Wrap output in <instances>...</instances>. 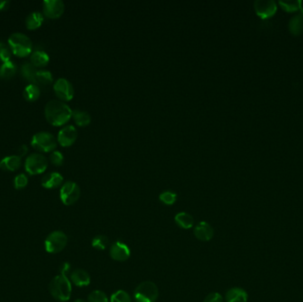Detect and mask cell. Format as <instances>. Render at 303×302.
Returning <instances> with one entry per match:
<instances>
[{
	"mask_svg": "<svg viewBox=\"0 0 303 302\" xmlns=\"http://www.w3.org/2000/svg\"><path fill=\"white\" fill-rule=\"evenodd\" d=\"M278 4L281 5L282 8L286 10V12H295L297 11L298 9H301L303 1L301 0H291V1H286V0H280L278 2Z\"/></svg>",
	"mask_w": 303,
	"mask_h": 302,
	"instance_id": "f1b7e54d",
	"label": "cell"
},
{
	"mask_svg": "<svg viewBox=\"0 0 303 302\" xmlns=\"http://www.w3.org/2000/svg\"><path fill=\"white\" fill-rule=\"evenodd\" d=\"M37 67H35L34 65L31 62H25L23 63L21 68V73L23 78H25L26 80L29 82H31L33 84H36V75H37ZM37 85V84H36Z\"/></svg>",
	"mask_w": 303,
	"mask_h": 302,
	"instance_id": "cb8c5ba5",
	"label": "cell"
},
{
	"mask_svg": "<svg viewBox=\"0 0 303 302\" xmlns=\"http://www.w3.org/2000/svg\"><path fill=\"white\" fill-rule=\"evenodd\" d=\"M53 89L58 98L66 101L71 100L75 94L72 84L66 78L57 79L53 85Z\"/></svg>",
	"mask_w": 303,
	"mask_h": 302,
	"instance_id": "9c48e42d",
	"label": "cell"
},
{
	"mask_svg": "<svg viewBox=\"0 0 303 302\" xmlns=\"http://www.w3.org/2000/svg\"><path fill=\"white\" fill-rule=\"evenodd\" d=\"M23 96L29 101L37 100L40 96V88L36 84H30L23 90Z\"/></svg>",
	"mask_w": 303,
	"mask_h": 302,
	"instance_id": "4316f807",
	"label": "cell"
},
{
	"mask_svg": "<svg viewBox=\"0 0 303 302\" xmlns=\"http://www.w3.org/2000/svg\"><path fill=\"white\" fill-rule=\"evenodd\" d=\"M16 71H17V66L13 61L9 60L0 66V77L11 78L15 75Z\"/></svg>",
	"mask_w": 303,
	"mask_h": 302,
	"instance_id": "d4e9b609",
	"label": "cell"
},
{
	"mask_svg": "<svg viewBox=\"0 0 303 302\" xmlns=\"http://www.w3.org/2000/svg\"><path fill=\"white\" fill-rule=\"evenodd\" d=\"M88 302H109L107 294L101 291H93L88 297Z\"/></svg>",
	"mask_w": 303,
	"mask_h": 302,
	"instance_id": "1f68e13d",
	"label": "cell"
},
{
	"mask_svg": "<svg viewBox=\"0 0 303 302\" xmlns=\"http://www.w3.org/2000/svg\"><path fill=\"white\" fill-rule=\"evenodd\" d=\"M49 291L51 296L59 302H68L72 294V285L67 276L58 275L51 279L49 284Z\"/></svg>",
	"mask_w": 303,
	"mask_h": 302,
	"instance_id": "7a4b0ae2",
	"label": "cell"
},
{
	"mask_svg": "<svg viewBox=\"0 0 303 302\" xmlns=\"http://www.w3.org/2000/svg\"><path fill=\"white\" fill-rule=\"evenodd\" d=\"M63 182L62 174L58 172H51L45 174L42 179V186L46 189H54L59 187Z\"/></svg>",
	"mask_w": 303,
	"mask_h": 302,
	"instance_id": "2e32d148",
	"label": "cell"
},
{
	"mask_svg": "<svg viewBox=\"0 0 303 302\" xmlns=\"http://www.w3.org/2000/svg\"><path fill=\"white\" fill-rule=\"evenodd\" d=\"M109 239L105 235H98L94 237L91 241V246L97 250H105L109 246Z\"/></svg>",
	"mask_w": 303,
	"mask_h": 302,
	"instance_id": "83f0119b",
	"label": "cell"
},
{
	"mask_svg": "<svg viewBox=\"0 0 303 302\" xmlns=\"http://www.w3.org/2000/svg\"><path fill=\"white\" fill-rule=\"evenodd\" d=\"M43 10L45 16L55 19L60 17L64 13L65 4L62 0H44Z\"/></svg>",
	"mask_w": 303,
	"mask_h": 302,
	"instance_id": "8fae6325",
	"label": "cell"
},
{
	"mask_svg": "<svg viewBox=\"0 0 303 302\" xmlns=\"http://www.w3.org/2000/svg\"><path fill=\"white\" fill-rule=\"evenodd\" d=\"M288 28L293 35L298 36L302 34L303 32V13L300 12L292 16L288 23Z\"/></svg>",
	"mask_w": 303,
	"mask_h": 302,
	"instance_id": "d6986e66",
	"label": "cell"
},
{
	"mask_svg": "<svg viewBox=\"0 0 303 302\" xmlns=\"http://www.w3.org/2000/svg\"><path fill=\"white\" fill-rule=\"evenodd\" d=\"M254 6L257 15L261 19L273 16L278 9L277 3L274 0H257L254 3Z\"/></svg>",
	"mask_w": 303,
	"mask_h": 302,
	"instance_id": "30bf717a",
	"label": "cell"
},
{
	"mask_svg": "<svg viewBox=\"0 0 303 302\" xmlns=\"http://www.w3.org/2000/svg\"><path fill=\"white\" fill-rule=\"evenodd\" d=\"M225 301L226 302H248V294L242 288L233 287L227 291Z\"/></svg>",
	"mask_w": 303,
	"mask_h": 302,
	"instance_id": "e0dca14e",
	"label": "cell"
},
{
	"mask_svg": "<svg viewBox=\"0 0 303 302\" xmlns=\"http://www.w3.org/2000/svg\"><path fill=\"white\" fill-rule=\"evenodd\" d=\"M70 268H71L70 264L68 263V262H64V263L60 266V274H61V275H64V276H67V274L70 271Z\"/></svg>",
	"mask_w": 303,
	"mask_h": 302,
	"instance_id": "8d00e7d4",
	"label": "cell"
},
{
	"mask_svg": "<svg viewBox=\"0 0 303 302\" xmlns=\"http://www.w3.org/2000/svg\"><path fill=\"white\" fill-rule=\"evenodd\" d=\"M50 58L44 51H35L30 57V62L35 67H44L49 62Z\"/></svg>",
	"mask_w": 303,
	"mask_h": 302,
	"instance_id": "603a6c76",
	"label": "cell"
},
{
	"mask_svg": "<svg viewBox=\"0 0 303 302\" xmlns=\"http://www.w3.org/2000/svg\"><path fill=\"white\" fill-rule=\"evenodd\" d=\"M81 196L79 185L73 181H68L60 188V200L66 206L75 204Z\"/></svg>",
	"mask_w": 303,
	"mask_h": 302,
	"instance_id": "52a82bcc",
	"label": "cell"
},
{
	"mask_svg": "<svg viewBox=\"0 0 303 302\" xmlns=\"http://www.w3.org/2000/svg\"><path fill=\"white\" fill-rule=\"evenodd\" d=\"M159 198L163 204L171 206V205L174 204L176 201L177 195L175 192H172V191H164L160 194Z\"/></svg>",
	"mask_w": 303,
	"mask_h": 302,
	"instance_id": "f546056e",
	"label": "cell"
},
{
	"mask_svg": "<svg viewBox=\"0 0 303 302\" xmlns=\"http://www.w3.org/2000/svg\"><path fill=\"white\" fill-rule=\"evenodd\" d=\"M22 164V158L19 155H10L0 162V169L3 171H15Z\"/></svg>",
	"mask_w": 303,
	"mask_h": 302,
	"instance_id": "ac0fdd59",
	"label": "cell"
},
{
	"mask_svg": "<svg viewBox=\"0 0 303 302\" xmlns=\"http://www.w3.org/2000/svg\"><path fill=\"white\" fill-rule=\"evenodd\" d=\"M57 141L55 136L50 132L40 131L33 136L31 145L41 152H51L57 147Z\"/></svg>",
	"mask_w": 303,
	"mask_h": 302,
	"instance_id": "8992f818",
	"label": "cell"
},
{
	"mask_svg": "<svg viewBox=\"0 0 303 302\" xmlns=\"http://www.w3.org/2000/svg\"><path fill=\"white\" fill-rule=\"evenodd\" d=\"M176 224L183 229H191L194 225V219L190 214L181 212L176 214L175 216Z\"/></svg>",
	"mask_w": 303,
	"mask_h": 302,
	"instance_id": "7402d4cb",
	"label": "cell"
},
{
	"mask_svg": "<svg viewBox=\"0 0 303 302\" xmlns=\"http://www.w3.org/2000/svg\"><path fill=\"white\" fill-rule=\"evenodd\" d=\"M11 55L12 52L10 51V48L5 43L0 42V60L4 62L9 61L11 59Z\"/></svg>",
	"mask_w": 303,
	"mask_h": 302,
	"instance_id": "836d02e7",
	"label": "cell"
},
{
	"mask_svg": "<svg viewBox=\"0 0 303 302\" xmlns=\"http://www.w3.org/2000/svg\"><path fill=\"white\" fill-rule=\"evenodd\" d=\"M53 81V77L49 70L42 69L38 70L36 75V84L41 85V86H49Z\"/></svg>",
	"mask_w": 303,
	"mask_h": 302,
	"instance_id": "484cf974",
	"label": "cell"
},
{
	"mask_svg": "<svg viewBox=\"0 0 303 302\" xmlns=\"http://www.w3.org/2000/svg\"><path fill=\"white\" fill-rule=\"evenodd\" d=\"M9 45L15 55L25 57L32 51L31 39L21 32H15L11 35L8 39Z\"/></svg>",
	"mask_w": 303,
	"mask_h": 302,
	"instance_id": "3957f363",
	"label": "cell"
},
{
	"mask_svg": "<svg viewBox=\"0 0 303 302\" xmlns=\"http://www.w3.org/2000/svg\"><path fill=\"white\" fill-rule=\"evenodd\" d=\"M44 114L50 124L60 126L69 122L72 117L73 110L63 101L52 99L45 105Z\"/></svg>",
	"mask_w": 303,
	"mask_h": 302,
	"instance_id": "6da1fadb",
	"label": "cell"
},
{
	"mask_svg": "<svg viewBox=\"0 0 303 302\" xmlns=\"http://www.w3.org/2000/svg\"><path fill=\"white\" fill-rule=\"evenodd\" d=\"M110 302H131L130 294L124 290H119L112 294Z\"/></svg>",
	"mask_w": 303,
	"mask_h": 302,
	"instance_id": "4dcf8cb0",
	"label": "cell"
},
{
	"mask_svg": "<svg viewBox=\"0 0 303 302\" xmlns=\"http://www.w3.org/2000/svg\"><path fill=\"white\" fill-rule=\"evenodd\" d=\"M28 151H29V148H28V146L26 145H22L20 147H19V150H18V153H19V156L21 157V156H24L26 153H28Z\"/></svg>",
	"mask_w": 303,
	"mask_h": 302,
	"instance_id": "74e56055",
	"label": "cell"
},
{
	"mask_svg": "<svg viewBox=\"0 0 303 302\" xmlns=\"http://www.w3.org/2000/svg\"><path fill=\"white\" fill-rule=\"evenodd\" d=\"M109 254L116 261H125L130 256V249L125 243L116 241L110 247Z\"/></svg>",
	"mask_w": 303,
	"mask_h": 302,
	"instance_id": "7c38bea8",
	"label": "cell"
},
{
	"mask_svg": "<svg viewBox=\"0 0 303 302\" xmlns=\"http://www.w3.org/2000/svg\"><path fill=\"white\" fill-rule=\"evenodd\" d=\"M85 302L84 300H80V299H79V300H77V301H75V302Z\"/></svg>",
	"mask_w": 303,
	"mask_h": 302,
	"instance_id": "ab89813d",
	"label": "cell"
},
{
	"mask_svg": "<svg viewBox=\"0 0 303 302\" xmlns=\"http://www.w3.org/2000/svg\"><path fill=\"white\" fill-rule=\"evenodd\" d=\"M194 236L201 241H210L214 237V229L210 223L206 221H201L194 227Z\"/></svg>",
	"mask_w": 303,
	"mask_h": 302,
	"instance_id": "5bb4252c",
	"label": "cell"
},
{
	"mask_svg": "<svg viewBox=\"0 0 303 302\" xmlns=\"http://www.w3.org/2000/svg\"><path fill=\"white\" fill-rule=\"evenodd\" d=\"M158 297V287L152 281L142 282L137 285L134 292L136 302H155Z\"/></svg>",
	"mask_w": 303,
	"mask_h": 302,
	"instance_id": "277c9868",
	"label": "cell"
},
{
	"mask_svg": "<svg viewBox=\"0 0 303 302\" xmlns=\"http://www.w3.org/2000/svg\"><path fill=\"white\" fill-rule=\"evenodd\" d=\"M43 22V16L40 12H32L26 18V26L30 30H36L42 25Z\"/></svg>",
	"mask_w": 303,
	"mask_h": 302,
	"instance_id": "44dd1931",
	"label": "cell"
},
{
	"mask_svg": "<svg viewBox=\"0 0 303 302\" xmlns=\"http://www.w3.org/2000/svg\"><path fill=\"white\" fill-rule=\"evenodd\" d=\"M70 280L74 285H77L78 287H84L90 285V277L89 273L85 269L77 268L71 273Z\"/></svg>",
	"mask_w": 303,
	"mask_h": 302,
	"instance_id": "9a60e30c",
	"label": "cell"
},
{
	"mask_svg": "<svg viewBox=\"0 0 303 302\" xmlns=\"http://www.w3.org/2000/svg\"><path fill=\"white\" fill-rule=\"evenodd\" d=\"M48 166L46 157L41 153H32L26 159V171L30 174H39L45 171Z\"/></svg>",
	"mask_w": 303,
	"mask_h": 302,
	"instance_id": "ba28073f",
	"label": "cell"
},
{
	"mask_svg": "<svg viewBox=\"0 0 303 302\" xmlns=\"http://www.w3.org/2000/svg\"><path fill=\"white\" fill-rule=\"evenodd\" d=\"M72 117L75 120L76 124L78 126L85 127L91 122V116L87 111L81 110V109H75L73 110Z\"/></svg>",
	"mask_w": 303,
	"mask_h": 302,
	"instance_id": "ffe728a7",
	"label": "cell"
},
{
	"mask_svg": "<svg viewBox=\"0 0 303 302\" xmlns=\"http://www.w3.org/2000/svg\"><path fill=\"white\" fill-rule=\"evenodd\" d=\"M28 183H29V179L25 174H17L13 180V185L18 190L26 187Z\"/></svg>",
	"mask_w": 303,
	"mask_h": 302,
	"instance_id": "d6a6232c",
	"label": "cell"
},
{
	"mask_svg": "<svg viewBox=\"0 0 303 302\" xmlns=\"http://www.w3.org/2000/svg\"><path fill=\"white\" fill-rule=\"evenodd\" d=\"M68 244V237L63 231L55 230L47 236L44 241L45 251L49 254H58L64 249Z\"/></svg>",
	"mask_w": 303,
	"mask_h": 302,
	"instance_id": "5b68a950",
	"label": "cell"
},
{
	"mask_svg": "<svg viewBox=\"0 0 303 302\" xmlns=\"http://www.w3.org/2000/svg\"><path fill=\"white\" fill-rule=\"evenodd\" d=\"M9 5H10L9 0H0V11L6 10L8 8Z\"/></svg>",
	"mask_w": 303,
	"mask_h": 302,
	"instance_id": "f35d334b",
	"label": "cell"
},
{
	"mask_svg": "<svg viewBox=\"0 0 303 302\" xmlns=\"http://www.w3.org/2000/svg\"><path fill=\"white\" fill-rule=\"evenodd\" d=\"M77 129L73 125H67L58 133V142L62 146H70L77 140Z\"/></svg>",
	"mask_w": 303,
	"mask_h": 302,
	"instance_id": "4fadbf2b",
	"label": "cell"
},
{
	"mask_svg": "<svg viewBox=\"0 0 303 302\" xmlns=\"http://www.w3.org/2000/svg\"><path fill=\"white\" fill-rule=\"evenodd\" d=\"M50 161L53 165L60 166L64 162V156L60 151H53L50 155Z\"/></svg>",
	"mask_w": 303,
	"mask_h": 302,
	"instance_id": "e575fe53",
	"label": "cell"
},
{
	"mask_svg": "<svg viewBox=\"0 0 303 302\" xmlns=\"http://www.w3.org/2000/svg\"><path fill=\"white\" fill-rule=\"evenodd\" d=\"M203 302H223L222 295L218 293H212L206 297Z\"/></svg>",
	"mask_w": 303,
	"mask_h": 302,
	"instance_id": "d590c367",
	"label": "cell"
}]
</instances>
